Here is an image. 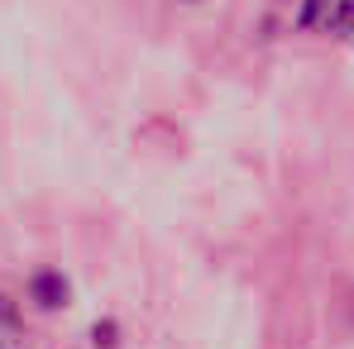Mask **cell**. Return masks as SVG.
Here are the masks:
<instances>
[{"instance_id": "3", "label": "cell", "mask_w": 354, "mask_h": 349, "mask_svg": "<svg viewBox=\"0 0 354 349\" xmlns=\"http://www.w3.org/2000/svg\"><path fill=\"white\" fill-rule=\"evenodd\" d=\"M326 34H335V39H350L354 34V0H335V5H330Z\"/></svg>"}, {"instance_id": "5", "label": "cell", "mask_w": 354, "mask_h": 349, "mask_svg": "<svg viewBox=\"0 0 354 349\" xmlns=\"http://www.w3.org/2000/svg\"><path fill=\"white\" fill-rule=\"evenodd\" d=\"M187 5H201V0H187Z\"/></svg>"}, {"instance_id": "4", "label": "cell", "mask_w": 354, "mask_h": 349, "mask_svg": "<svg viewBox=\"0 0 354 349\" xmlns=\"http://www.w3.org/2000/svg\"><path fill=\"white\" fill-rule=\"evenodd\" d=\"M120 335H124V330H120L115 316H106V321L91 326V345H96V349H120Z\"/></svg>"}, {"instance_id": "2", "label": "cell", "mask_w": 354, "mask_h": 349, "mask_svg": "<svg viewBox=\"0 0 354 349\" xmlns=\"http://www.w3.org/2000/svg\"><path fill=\"white\" fill-rule=\"evenodd\" d=\"M330 5H335V0H301V10H297V34H316V29H321V34H326V19H330Z\"/></svg>"}, {"instance_id": "1", "label": "cell", "mask_w": 354, "mask_h": 349, "mask_svg": "<svg viewBox=\"0 0 354 349\" xmlns=\"http://www.w3.org/2000/svg\"><path fill=\"white\" fill-rule=\"evenodd\" d=\"M24 296H29L34 311H67V306H72V278H67L62 268H48V263H44V268L29 273Z\"/></svg>"}]
</instances>
